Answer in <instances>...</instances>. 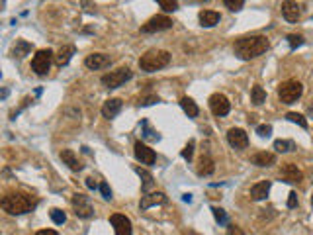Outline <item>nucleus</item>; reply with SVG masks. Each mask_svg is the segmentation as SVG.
Wrapping results in <instances>:
<instances>
[{
	"instance_id": "obj_43",
	"label": "nucleus",
	"mask_w": 313,
	"mask_h": 235,
	"mask_svg": "<svg viewBox=\"0 0 313 235\" xmlns=\"http://www.w3.org/2000/svg\"><path fill=\"white\" fill-rule=\"evenodd\" d=\"M36 235H59L55 229H41V231H38Z\"/></svg>"
},
{
	"instance_id": "obj_18",
	"label": "nucleus",
	"mask_w": 313,
	"mask_h": 235,
	"mask_svg": "<svg viewBox=\"0 0 313 235\" xmlns=\"http://www.w3.org/2000/svg\"><path fill=\"white\" fill-rule=\"evenodd\" d=\"M270 180H262V182H256L253 188H251V198L253 200H264L266 196H268V192H270Z\"/></svg>"
},
{
	"instance_id": "obj_2",
	"label": "nucleus",
	"mask_w": 313,
	"mask_h": 235,
	"mask_svg": "<svg viewBox=\"0 0 313 235\" xmlns=\"http://www.w3.org/2000/svg\"><path fill=\"white\" fill-rule=\"evenodd\" d=\"M34 208V200L28 196V194H22V192H8L4 198H2V210L12 214V215H20V214H26Z\"/></svg>"
},
{
	"instance_id": "obj_34",
	"label": "nucleus",
	"mask_w": 313,
	"mask_h": 235,
	"mask_svg": "<svg viewBox=\"0 0 313 235\" xmlns=\"http://www.w3.org/2000/svg\"><path fill=\"white\" fill-rule=\"evenodd\" d=\"M229 10H233V12H237V10H241L243 6H245V2H243V0H225V2H223Z\"/></svg>"
},
{
	"instance_id": "obj_27",
	"label": "nucleus",
	"mask_w": 313,
	"mask_h": 235,
	"mask_svg": "<svg viewBox=\"0 0 313 235\" xmlns=\"http://www.w3.org/2000/svg\"><path fill=\"white\" fill-rule=\"evenodd\" d=\"M141 130H143V137H145V139H149V141H159V139H161V136H159V134L149 128V122H147V120H143V122H141Z\"/></svg>"
},
{
	"instance_id": "obj_21",
	"label": "nucleus",
	"mask_w": 313,
	"mask_h": 235,
	"mask_svg": "<svg viewBox=\"0 0 313 235\" xmlns=\"http://www.w3.org/2000/svg\"><path fill=\"white\" fill-rule=\"evenodd\" d=\"M274 163H276V155L268 153V151H260L253 157V165H256V167H272Z\"/></svg>"
},
{
	"instance_id": "obj_29",
	"label": "nucleus",
	"mask_w": 313,
	"mask_h": 235,
	"mask_svg": "<svg viewBox=\"0 0 313 235\" xmlns=\"http://www.w3.org/2000/svg\"><path fill=\"white\" fill-rule=\"evenodd\" d=\"M288 120L290 122H293V124H297L299 128H303V130H307V120H305V118L301 116V114H297V112H288Z\"/></svg>"
},
{
	"instance_id": "obj_44",
	"label": "nucleus",
	"mask_w": 313,
	"mask_h": 235,
	"mask_svg": "<svg viewBox=\"0 0 313 235\" xmlns=\"http://www.w3.org/2000/svg\"><path fill=\"white\" fill-rule=\"evenodd\" d=\"M182 200H184V202H192V194H184Z\"/></svg>"
},
{
	"instance_id": "obj_25",
	"label": "nucleus",
	"mask_w": 313,
	"mask_h": 235,
	"mask_svg": "<svg viewBox=\"0 0 313 235\" xmlns=\"http://www.w3.org/2000/svg\"><path fill=\"white\" fill-rule=\"evenodd\" d=\"M30 51H32V45H30L28 41H24V39H18L16 45H14V49H12V55L18 57V59H22V57H26Z\"/></svg>"
},
{
	"instance_id": "obj_19",
	"label": "nucleus",
	"mask_w": 313,
	"mask_h": 235,
	"mask_svg": "<svg viewBox=\"0 0 313 235\" xmlns=\"http://www.w3.org/2000/svg\"><path fill=\"white\" fill-rule=\"evenodd\" d=\"M219 20H221V16L215 10H202L200 12V24L204 28H214L215 24H219Z\"/></svg>"
},
{
	"instance_id": "obj_16",
	"label": "nucleus",
	"mask_w": 313,
	"mask_h": 235,
	"mask_svg": "<svg viewBox=\"0 0 313 235\" xmlns=\"http://www.w3.org/2000/svg\"><path fill=\"white\" fill-rule=\"evenodd\" d=\"M165 202H167V196L163 192H153V194H145L141 198L139 208L141 210H149L151 206H159V204H165Z\"/></svg>"
},
{
	"instance_id": "obj_40",
	"label": "nucleus",
	"mask_w": 313,
	"mask_h": 235,
	"mask_svg": "<svg viewBox=\"0 0 313 235\" xmlns=\"http://www.w3.org/2000/svg\"><path fill=\"white\" fill-rule=\"evenodd\" d=\"M295 206H297V194L290 192L288 194V208H295Z\"/></svg>"
},
{
	"instance_id": "obj_33",
	"label": "nucleus",
	"mask_w": 313,
	"mask_h": 235,
	"mask_svg": "<svg viewBox=\"0 0 313 235\" xmlns=\"http://www.w3.org/2000/svg\"><path fill=\"white\" fill-rule=\"evenodd\" d=\"M159 6L165 12H175L178 8V2H175V0H159Z\"/></svg>"
},
{
	"instance_id": "obj_1",
	"label": "nucleus",
	"mask_w": 313,
	"mask_h": 235,
	"mask_svg": "<svg viewBox=\"0 0 313 235\" xmlns=\"http://www.w3.org/2000/svg\"><path fill=\"white\" fill-rule=\"evenodd\" d=\"M268 47L270 43L264 36H249V38H241L235 41V53L239 59H245V61L262 55Z\"/></svg>"
},
{
	"instance_id": "obj_5",
	"label": "nucleus",
	"mask_w": 313,
	"mask_h": 235,
	"mask_svg": "<svg viewBox=\"0 0 313 235\" xmlns=\"http://www.w3.org/2000/svg\"><path fill=\"white\" fill-rule=\"evenodd\" d=\"M131 77H133V73H131L127 67H123V69L106 73V75L102 77V84H104L106 88H117V86H121L123 82H127Z\"/></svg>"
},
{
	"instance_id": "obj_17",
	"label": "nucleus",
	"mask_w": 313,
	"mask_h": 235,
	"mask_svg": "<svg viewBox=\"0 0 313 235\" xmlns=\"http://www.w3.org/2000/svg\"><path fill=\"white\" fill-rule=\"evenodd\" d=\"M280 175H282V178H284L286 182H299V180L303 178L301 171H299L295 165H292V163H286V165L282 167Z\"/></svg>"
},
{
	"instance_id": "obj_31",
	"label": "nucleus",
	"mask_w": 313,
	"mask_h": 235,
	"mask_svg": "<svg viewBox=\"0 0 313 235\" xmlns=\"http://www.w3.org/2000/svg\"><path fill=\"white\" fill-rule=\"evenodd\" d=\"M49 215H51L53 223H57V225H63V223L67 221V215H65V212H63V210H59V208H53V210L49 212Z\"/></svg>"
},
{
	"instance_id": "obj_39",
	"label": "nucleus",
	"mask_w": 313,
	"mask_h": 235,
	"mask_svg": "<svg viewBox=\"0 0 313 235\" xmlns=\"http://www.w3.org/2000/svg\"><path fill=\"white\" fill-rule=\"evenodd\" d=\"M155 102H159V96H155V94H153V96H145V98L139 100L141 106H151V104H155Z\"/></svg>"
},
{
	"instance_id": "obj_32",
	"label": "nucleus",
	"mask_w": 313,
	"mask_h": 235,
	"mask_svg": "<svg viewBox=\"0 0 313 235\" xmlns=\"http://www.w3.org/2000/svg\"><path fill=\"white\" fill-rule=\"evenodd\" d=\"M212 212H214V217H215V221H217V223H221V225H225V223H227V214H225V210H223V208L214 206V208H212Z\"/></svg>"
},
{
	"instance_id": "obj_20",
	"label": "nucleus",
	"mask_w": 313,
	"mask_h": 235,
	"mask_svg": "<svg viewBox=\"0 0 313 235\" xmlns=\"http://www.w3.org/2000/svg\"><path fill=\"white\" fill-rule=\"evenodd\" d=\"M61 159H63V163H65V165H69V169H71V171H77V173H78V171H82L80 161L77 159V155H75L71 149H63V151H61Z\"/></svg>"
},
{
	"instance_id": "obj_6",
	"label": "nucleus",
	"mask_w": 313,
	"mask_h": 235,
	"mask_svg": "<svg viewBox=\"0 0 313 235\" xmlns=\"http://www.w3.org/2000/svg\"><path fill=\"white\" fill-rule=\"evenodd\" d=\"M51 61H53V51L51 49H39L32 59V69L38 75H47L49 69H51Z\"/></svg>"
},
{
	"instance_id": "obj_28",
	"label": "nucleus",
	"mask_w": 313,
	"mask_h": 235,
	"mask_svg": "<svg viewBox=\"0 0 313 235\" xmlns=\"http://www.w3.org/2000/svg\"><path fill=\"white\" fill-rule=\"evenodd\" d=\"M274 149L278 153H288V151H293L295 149V143L293 141H288V139H278L274 141Z\"/></svg>"
},
{
	"instance_id": "obj_9",
	"label": "nucleus",
	"mask_w": 313,
	"mask_h": 235,
	"mask_svg": "<svg viewBox=\"0 0 313 235\" xmlns=\"http://www.w3.org/2000/svg\"><path fill=\"white\" fill-rule=\"evenodd\" d=\"M210 108H212V112L215 114V116H227L229 114V110H231V102L227 100V96H223V94H212L210 96Z\"/></svg>"
},
{
	"instance_id": "obj_26",
	"label": "nucleus",
	"mask_w": 313,
	"mask_h": 235,
	"mask_svg": "<svg viewBox=\"0 0 313 235\" xmlns=\"http://www.w3.org/2000/svg\"><path fill=\"white\" fill-rule=\"evenodd\" d=\"M135 171H137V175L143 178V186H141V188H143V192H149V190L153 188V184H155V180H153V175H151L149 171L141 169V167H137Z\"/></svg>"
},
{
	"instance_id": "obj_3",
	"label": "nucleus",
	"mask_w": 313,
	"mask_h": 235,
	"mask_svg": "<svg viewBox=\"0 0 313 235\" xmlns=\"http://www.w3.org/2000/svg\"><path fill=\"white\" fill-rule=\"evenodd\" d=\"M171 63V53L165 49H149L145 55H141L139 59V67L141 71L153 73V71H159L163 67H167Z\"/></svg>"
},
{
	"instance_id": "obj_4",
	"label": "nucleus",
	"mask_w": 313,
	"mask_h": 235,
	"mask_svg": "<svg viewBox=\"0 0 313 235\" xmlns=\"http://www.w3.org/2000/svg\"><path fill=\"white\" fill-rule=\"evenodd\" d=\"M303 92V84L299 80H284L280 86H278V98L282 100V104H293Z\"/></svg>"
},
{
	"instance_id": "obj_8",
	"label": "nucleus",
	"mask_w": 313,
	"mask_h": 235,
	"mask_svg": "<svg viewBox=\"0 0 313 235\" xmlns=\"http://www.w3.org/2000/svg\"><path fill=\"white\" fill-rule=\"evenodd\" d=\"M173 28V20L169 16H153L143 28V34H155V32H163V30H171Z\"/></svg>"
},
{
	"instance_id": "obj_30",
	"label": "nucleus",
	"mask_w": 313,
	"mask_h": 235,
	"mask_svg": "<svg viewBox=\"0 0 313 235\" xmlns=\"http://www.w3.org/2000/svg\"><path fill=\"white\" fill-rule=\"evenodd\" d=\"M262 102H266V92L262 90V86H253V104L260 106Z\"/></svg>"
},
{
	"instance_id": "obj_22",
	"label": "nucleus",
	"mask_w": 313,
	"mask_h": 235,
	"mask_svg": "<svg viewBox=\"0 0 313 235\" xmlns=\"http://www.w3.org/2000/svg\"><path fill=\"white\" fill-rule=\"evenodd\" d=\"M73 55H75V45H65V47H61L59 53L55 55V61H57L59 67H65V65H69V61L73 59Z\"/></svg>"
},
{
	"instance_id": "obj_13",
	"label": "nucleus",
	"mask_w": 313,
	"mask_h": 235,
	"mask_svg": "<svg viewBox=\"0 0 313 235\" xmlns=\"http://www.w3.org/2000/svg\"><path fill=\"white\" fill-rule=\"evenodd\" d=\"M303 14V4H297V2H284L282 4V16L288 20V22H297Z\"/></svg>"
},
{
	"instance_id": "obj_45",
	"label": "nucleus",
	"mask_w": 313,
	"mask_h": 235,
	"mask_svg": "<svg viewBox=\"0 0 313 235\" xmlns=\"http://www.w3.org/2000/svg\"><path fill=\"white\" fill-rule=\"evenodd\" d=\"M311 206H313V194H311Z\"/></svg>"
},
{
	"instance_id": "obj_41",
	"label": "nucleus",
	"mask_w": 313,
	"mask_h": 235,
	"mask_svg": "<svg viewBox=\"0 0 313 235\" xmlns=\"http://www.w3.org/2000/svg\"><path fill=\"white\" fill-rule=\"evenodd\" d=\"M227 235H245V233H243V229H241V227H237V225H229V227H227Z\"/></svg>"
},
{
	"instance_id": "obj_35",
	"label": "nucleus",
	"mask_w": 313,
	"mask_h": 235,
	"mask_svg": "<svg viewBox=\"0 0 313 235\" xmlns=\"http://www.w3.org/2000/svg\"><path fill=\"white\" fill-rule=\"evenodd\" d=\"M288 43H290L292 49H295V47H299V45L303 43V38L297 36V34H290V36H288Z\"/></svg>"
},
{
	"instance_id": "obj_11",
	"label": "nucleus",
	"mask_w": 313,
	"mask_h": 235,
	"mask_svg": "<svg viewBox=\"0 0 313 235\" xmlns=\"http://www.w3.org/2000/svg\"><path fill=\"white\" fill-rule=\"evenodd\" d=\"M227 141H229V145L235 147V149H245V147L249 145V136H247L245 130L233 128V130L227 132Z\"/></svg>"
},
{
	"instance_id": "obj_10",
	"label": "nucleus",
	"mask_w": 313,
	"mask_h": 235,
	"mask_svg": "<svg viewBox=\"0 0 313 235\" xmlns=\"http://www.w3.org/2000/svg\"><path fill=\"white\" fill-rule=\"evenodd\" d=\"M133 149H135V159H137L141 165H153V163L156 161V153H155L149 145H145V143L137 141Z\"/></svg>"
},
{
	"instance_id": "obj_38",
	"label": "nucleus",
	"mask_w": 313,
	"mask_h": 235,
	"mask_svg": "<svg viewBox=\"0 0 313 235\" xmlns=\"http://www.w3.org/2000/svg\"><path fill=\"white\" fill-rule=\"evenodd\" d=\"M98 190L102 192V198H104V200H112V190H110L108 182H100V188H98Z\"/></svg>"
},
{
	"instance_id": "obj_37",
	"label": "nucleus",
	"mask_w": 313,
	"mask_h": 235,
	"mask_svg": "<svg viewBox=\"0 0 313 235\" xmlns=\"http://www.w3.org/2000/svg\"><path fill=\"white\" fill-rule=\"evenodd\" d=\"M256 134H258L260 137H268V136L272 134V126H268V124H262V126H258V128H256Z\"/></svg>"
},
{
	"instance_id": "obj_14",
	"label": "nucleus",
	"mask_w": 313,
	"mask_h": 235,
	"mask_svg": "<svg viewBox=\"0 0 313 235\" xmlns=\"http://www.w3.org/2000/svg\"><path fill=\"white\" fill-rule=\"evenodd\" d=\"M84 65L88 69H92V71H98V69H104V67L110 65V57L104 55V53H92V55H88L84 59Z\"/></svg>"
},
{
	"instance_id": "obj_42",
	"label": "nucleus",
	"mask_w": 313,
	"mask_h": 235,
	"mask_svg": "<svg viewBox=\"0 0 313 235\" xmlns=\"http://www.w3.org/2000/svg\"><path fill=\"white\" fill-rule=\"evenodd\" d=\"M86 186H88L90 190H96V188H100V184H98V182H96L92 176H88V178H86Z\"/></svg>"
},
{
	"instance_id": "obj_7",
	"label": "nucleus",
	"mask_w": 313,
	"mask_h": 235,
	"mask_svg": "<svg viewBox=\"0 0 313 235\" xmlns=\"http://www.w3.org/2000/svg\"><path fill=\"white\" fill-rule=\"evenodd\" d=\"M73 208H75V214L78 215V217H92L94 215V208H92V204H90V198L88 196H84V194H80V192H77L75 196H73Z\"/></svg>"
},
{
	"instance_id": "obj_36",
	"label": "nucleus",
	"mask_w": 313,
	"mask_h": 235,
	"mask_svg": "<svg viewBox=\"0 0 313 235\" xmlns=\"http://www.w3.org/2000/svg\"><path fill=\"white\" fill-rule=\"evenodd\" d=\"M194 139L192 141H188V145L182 149V159H186V161H192V155H194Z\"/></svg>"
},
{
	"instance_id": "obj_12",
	"label": "nucleus",
	"mask_w": 313,
	"mask_h": 235,
	"mask_svg": "<svg viewBox=\"0 0 313 235\" xmlns=\"http://www.w3.org/2000/svg\"><path fill=\"white\" fill-rule=\"evenodd\" d=\"M110 221H112V225H114V231H116V235H131V221H129V217H125V215H121V214H114L112 217H110Z\"/></svg>"
},
{
	"instance_id": "obj_23",
	"label": "nucleus",
	"mask_w": 313,
	"mask_h": 235,
	"mask_svg": "<svg viewBox=\"0 0 313 235\" xmlns=\"http://www.w3.org/2000/svg\"><path fill=\"white\" fill-rule=\"evenodd\" d=\"M214 171H215L214 159L208 157V155H204V157L200 159V165H198V175H200V176H210V175H214Z\"/></svg>"
},
{
	"instance_id": "obj_15",
	"label": "nucleus",
	"mask_w": 313,
	"mask_h": 235,
	"mask_svg": "<svg viewBox=\"0 0 313 235\" xmlns=\"http://www.w3.org/2000/svg\"><path fill=\"white\" fill-rule=\"evenodd\" d=\"M121 106H123V102H121L119 98H110V100H106L104 106H102V116L108 118V120H112V118H116V116L121 112Z\"/></svg>"
},
{
	"instance_id": "obj_24",
	"label": "nucleus",
	"mask_w": 313,
	"mask_h": 235,
	"mask_svg": "<svg viewBox=\"0 0 313 235\" xmlns=\"http://www.w3.org/2000/svg\"><path fill=\"white\" fill-rule=\"evenodd\" d=\"M180 106H182V110L188 114V118H196V116L200 114V108H198V104H196L192 98H188V96H184V98L180 100Z\"/></svg>"
}]
</instances>
